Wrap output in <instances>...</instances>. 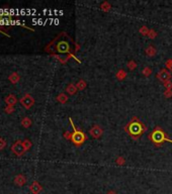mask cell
<instances>
[{"label":"cell","instance_id":"1f68e13d","mask_svg":"<svg viewBox=\"0 0 172 194\" xmlns=\"http://www.w3.org/2000/svg\"><path fill=\"white\" fill-rule=\"evenodd\" d=\"M106 194H117V193L114 191V190H109V191L106 192Z\"/></svg>","mask_w":172,"mask_h":194},{"label":"cell","instance_id":"ffe728a7","mask_svg":"<svg viewBox=\"0 0 172 194\" xmlns=\"http://www.w3.org/2000/svg\"><path fill=\"white\" fill-rule=\"evenodd\" d=\"M149 31H150V30H149L146 25H143V26L140 27V30H139V33L141 34L142 36H148Z\"/></svg>","mask_w":172,"mask_h":194},{"label":"cell","instance_id":"7402d4cb","mask_svg":"<svg viewBox=\"0 0 172 194\" xmlns=\"http://www.w3.org/2000/svg\"><path fill=\"white\" fill-rule=\"evenodd\" d=\"M126 163V159L124 157H117L116 160V164L119 165V166H123V165H125Z\"/></svg>","mask_w":172,"mask_h":194},{"label":"cell","instance_id":"30bf717a","mask_svg":"<svg viewBox=\"0 0 172 194\" xmlns=\"http://www.w3.org/2000/svg\"><path fill=\"white\" fill-rule=\"evenodd\" d=\"M14 183L16 184L17 186H23L25 183H27V178H25L23 175H17L14 179Z\"/></svg>","mask_w":172,"mask_h":194},{"label":"cell","instance_id":"3957f363","mask_svg":"<svg viewBox=\"0 0 172 194\" xmlns=\"http://www.w3.org/2000/svg\"><path fill=\"white\" fill-rule=\"evenodd\" d=\"M86 139H87V136L85 135L84 132L79 130L77 129L73 130L71 142L76 146V147H80V146H82L86 142Z\"/></svg>","mask_w":172,"mask_h":194},{"label":"cell","instance_id":"e0dca14e","mask_svg":"<svg viewBox=\"0 0 172 194\" xmlns=\"http://www.w3.org/2000/svg\"><path fill=\"white\" fill-rule=\"evenodd\" d=\"M9 80H10L11 83L15 84V83H17V82L20 81V76H18V74L16 72H13L10 76H9Z\"/></svg>","mask_w":172,"mask_h":194},{"label":"cell","instance_id":"9a60e30c","mask_svg":"<svg viewBox=\"0 0 172 194\" xmlns=\"http://www.w3.org/2000/svg\"><path fill=\"white\" fill-rule=\"evenodd\" d=\"M110 8H111V5H110V3L108 1H103L100 4V9L102 11H104V12H108L110 10Z\"/></svg>","mask_w":172,"mask_h":194},{"label":"cell","instance_id":"52a82bcc","mask_svg":"<svg viewBox=\"0 0 172 194\" xmlns=\"http://www.w3.org/2000/svg\"><path fill=\"white\" fill-rule=\"evenodd\" d=\"M20 103L22 104V106H23L24 108L30 109V108L34 104V99L30 94H25L24 96L20 99Z\"/></svg>","mask_w":172,"mask_h":194},{"label":"cell","instance_id":"8fae6325","mask_svg":"<svg viewBox=\"0 0 172 194\" xmlns=\"http://www.w3.org/2000/svg\"><path fill=\"white\" fill-rule=\"evenodd\" d=\"M5 102L7 103L8 106H13V105H15V103L17 102V99H16V97H15L14 95L10 94V95H8V96L6 97Z\"/></svg>","mask_w":172,"mask_h":194},{"label":"cell","instance_id":"5bb4252c","mask_svg":"<svg viewBox=\"0 0 172 194\" xmlns=\"http://www.w3.org/2000/svg\"><path fill=\"white\" fill-rule=\"evenodd\" d=\"M145 53H146V55H147L148 57H154L157 52H156L155 47L153 46V44H150V46H148V48L146 49Z\"/></svg>","mask_w":172,"mask_h":194},{"label":"cell","instance_id":"277c9868","mask_svg":"<svg viewBox=\"0 0 172 194\" xmlns=\"http://www.w3.org/2000/svg\"><path fill=\"white\" fill-rule=\"evenodd\" d=\"M55 50L56 52L59 54H69L73 49H72L71 42H68V41L66 40H60L56 44Z\"/></svg>","mask_w":172,"mask_h":194},{"label":"cell","instance_id":"d6a6232c","mask_svg":"<svg viewBox=\"0 0 172 194\" xmlns=\"http://www.w3.org/2000/svg\"><path fill=\"white\" fill-rule=\"evenodd\" d=\"M0 33H1V34H6L5 33H3V31H2V30H0ZM6 36H8V34H6Z\"/></svg>","mask_w":172,"mask_h":194},{"label":"cell","instance_id":"44dd1931","mask_svg":"<svg viewBox=\"0 0 172 194\" xmlns=\"http://www.w3.org/2000/svg\"><path fill=\"white\" fill-rule=\"evenodd\" d=\"M142 73H143V75H144L145 77H149V76H151V74L153 72H152V69L150 68V67H145V68L143 69Z\"/></svg>","mask_w":172,"mask_h":194},{"label":"cell","instance_id":"2e32d148","mask_svg":"<svg viewBox=\"0 0 172 194\" xmlns=\"http://www.w3.org/2000/svg\"><path fill=\"white\" fill-rule=\"evenodd\" d=\"M57 100H58L60 103L64 104L68 101V96H67L65 93H60L58 96H57Z\"/></svg>","mask_w":172,"mask_h":194},{"label":"cell","instance_id":"6da1fadb","mask_svg":"<svg viewBox=\"0 0 172 194\" xmlns=\"http://www.w3.org/2000/svg\"><path fill=\"white\" fill-rule=\"evenodd\" d=\"M124 129L128 133V136L131 139H134V141H137L144 135V132L147 130V126L137 116H133L132 119L127 123V125Z\"/></svg>","mask_w":172,"mask_h":194},{"label":"cell","instance_id":"ac0fdd59","mask_svg":"<svg viewBox=\"0 0 172 194\" xmlns=\"http://www.w3.org/2000/svg\"><path fill=\"white\" fill-rule=\"evenodd\" d=\"M21 125L23 128H30V126L31 125V119L30 118V117H23L21 120Z\"/></svg>","mask_w":172,"mask_h":194},{"label":"cell","instance_id":"5b68a950","mask_svg":"<svg viewBox=\"0 0 172 194\" xmlns=\"http://www.w3.org/2000/svg\"><path fill=\"white\" fill-rule=\"evenodd\" d=\"M156 77H157V79L160 82H162V83H165L166 81L171 80L172 73L169 71V70H167V69H161L160 71L157 73Z\"/></svg>","mask_w":172,"mask_h":194},{"label":"cell","instance_id":"7a4b0ae2","mask_svg":"<svg viewBox=\"0 0 172 194\" xmlns=\"http://www.w3.org/2000/svg\"><path fill=\"white\" fill-rule=\"evenodd\" d=\"M148 138L152 142V144L157 148L161 147V146L166 142H169L172 144V139H169L167 133L165 132L163 129L160 128V126H155V129L152 130V132L149 135Z\"/></svg>","mask_w":172,"mask_h":194},{"label":"cell","instance_id":"d6986e66","mask_svg":"<svg viewBox=\"0 0 172 194\" xmlns=\"http://www.w3.org/2000/svg\"><path fill=\"white\" fill-rule=\"evenodd\" d=\"M86 86H87V84H86V82L83 79H80V80L77 82V84H76V87H77L78 90H84Z\"/></svg>","mask_w":172,"mask_h":194},{"label":"cell","instance_id":"7c38bea8","mask_svg":"<svg viewBox=\"0 0 172 194\" xmlns=\"http://www.w3.org/2000/svg\"><path fill=\"white\" fill-rule=\"evenodd\" d=\"M66 91H67V93L70 94V95H75L76 93H77L78 89H77V87H76L75 84L70 83V84L68 85V86H67Z\"/></svg>","mask_w":172,"mask_h":194},{"label":"cell","instance_id":"4dcf8cb0","mask_svg":"<svg viewBox=\"0 0 172 194\" xmlns=\"http://www.w3.org/2000/svg\"><path fill=\"white\" fill-rule=\"evenodd\" d=\"M64 138L66 139H70L71 141V138H72V132H66L64 133Z\"/></svg>","mask_w":172,"mask_h":194},{"label":"cell","instance_id":"4316f807","mask_svg":"<svg viewBox=\"0 0 172 194\" xmlns=\"http://www.w3.org/2000/svg\"><path fill=\"white\" fill-rule=\"evenodd\" d=\"M147 37H149L150 39H155V37H157V33H156L154 30H150V31H149Z\"/></svg>","mask_w":172,"mask_h":194},{"label":"cell","instance_id":"f1b7e54d","mask_svg":"<svg viewBox=\"0 0 172 194\" xmlns=\"http://www.w3.org/2000/svg\"><path fill=\"white\" fill-rule=\"evenodd\" d=\"M6 147V142L2 138H0V150H3Z\"/></svg>","mask_w":172,"mask_h":194},{"label":"cell","instance_id":"cb8c5ba5","mask_svg":"<svg viewBox=\"0 0 172 194\" xmlns=\"http://www.w3.org/2000/svg\"><path fill=\"white\" fill-rule=\"evenodd\" d=\"M22 144H23L24 146V148H25V150H30V149L31 148V143L30 139H24L23 142H22Z\"/></svg>","mask_w":172,"mask_h":194},{"label":"cell","instance_id":"4fadbf2b","mask_svg":"<svg viewBox=\"0 0 172 194\" xmlns=\"http://www.w3.org/2000/svg\"><path fill=\"white\" fill-rule=\"evenodd\" d=\"M116 78L117 79V80H120V81H124V80H125V79L127 78V72L125 71V70L120 69L119 71L116 72Z\"/></svg>","mask_w":172,"mask_h":194},{"label":"cell","instance_id":"603a6c76","mask_svg":"<svg viewBox=\"0 0 172 194\" xmlns=\"http://www.w3.org/2000/svg\"><path fill=\"white\" fill-rule=\"evenodd\" d=\"M128 68L131 70V71H133V70H135L136 68H137V63L134 61V60H132V61H130V62H128Z\"/></svg>","mask_w":172,"mask_h":194},{"label":"cell","instance_id":"9c48e42d","mask_svg":"<svg viewBox=\"0 0 172 194\" xmlns=\"http://www.w3.org/2000/svg\"><path fill=\"white\" fill-rule=\"evenodd\" d=\"M30 190L33 194H39L43 190V186L38 182V181H34L30 186Z\"/></svg>","mask_w":172,"mask_h":194},{"label":"cell","instance_id":"d4e9b609","mask_svg":"<svg viewBox=\"0 0 172 194\" xmlns=\"http://www.w3.org/2000/svg\"><path fill=\"white\" fill-rule=\"evenodd\" d=\"M165 66H166V69L169 70L170 72H172V59H168L166 62H165Z\"/></svg>","mask_w":172,"mask_h":194},{"label":"cell","instance_id":"83f0119b","mask_svg":"<svg viewBox=\"0 0 172 194\" xmlns=\"http://www.w3.org/2000/svg\"><path fill=\"white\" fill-rule=\"evenodd\" d=\"M163 94L166 98H171L172 97V90H165Z\"/></svg>","mask_w":172,"mask_h":194},{"label":"cell","instance_id":"484cf974","mask_svg":"<svg viewBox=\"0 0 172 194\" xmlns=\"http://www.w3.org/2000/svg\"><path fill=\"white\" fill-rule=\"evenodd\" d=\"M164 87L166 90H172V81L169 80V81H166L165 83H163Z\"/></svg>","mask_w":172,"mask_h":194},{"label":"cell","instance_id":"ba28073f","mask_svg":"<svg viewBox=\"0 0 172 194\" xmlns=\"http://www.w3.org/2000/svg\"><path fill=\"white\" fill-rule=\"evenodd\" d=\"M89 133L93 139H99L101 136L103 135V129H101L100 125H94L92 128L89 129Z\"/></svg>","mask_w":172,"mask_h":194},{"label":"cell","instance_id":"8992f818","mask_svg":"<svg viewBox=\"0 0 172 194\" xmlns=\"http://www.w3.org/2000/svg\"><path fill=\"white\" fill-rule=\"evenodd\" d=\"M11 151L13 152V154H15L16 156H22L25 153V148L23 144H22L21 141H17L16 143H14L11 147Z\"/></svg>","mask_w":172,"mask_h":194},{"label":"cell","instance_id":"f546056e","mask_svg":"<svg viewBox=\"0 0 172 194\" xmlns=\"http://www.w3.org/2000/svg\"><path fill=\"white\" fill-rule=\"evenodd\" d=\"M14 111V107L13 106H8L5 108V112H7V113H12Z\"/></svg>","mask_w":172,"mask_h":194}]
</instances>
